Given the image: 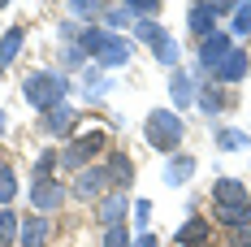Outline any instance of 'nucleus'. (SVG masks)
<instances>
[{
	"label": "nucleus",
	"instance_id": "obj_27",
	"mask_svg": "<svg viewBox=\"0 0 251 247\" xmlns=\"http://www.w3.org/2000/svg\"><path fill=\"white\" fill-rule=\"evenodd\" d=\"M52 165H56V152H44L39 165H35V182H39V178H52Z\"/></svg>",
	"mask_w": 251,
	"mask_h": 247
},
{
	"label": "nucleus",
	"instance_id": "obj_12",
	"mask_svg": "<svg viewBox=\"0 0 251 247\" xmlns=\"http://www.w3.org/2000/svg\"><path fill=\"white\" fill-rule=\"evenodd\" d=\"M108 182H117V187H126V182H134V165H130V156L126 152H108Z\"/></svg>",
	"mask_w": 251,
	"mask_h": 247
},
{
	"label": "nucleus",
	"instance_id": "obj_35",
	"mask_svg": "<svg viewBox=\"0 0 251 247\" xmlns=\"http://www.w3.org/2000/svg\"><path fill=\"white\" fill-rule=\"evenodd\" d=\"M139 247H156V239H151V234H143V239H139Z\"/></svg>",
	"mask_w": 251,
	"mask_h": 247
},
{
	"label": "nucleus",
	"instance_id": "obj_16",
	"mask_svg": "<svg viewBox=\"0 0 251 247\" xmlns=\"http://www.w3.org/2000/svg\"><path fill=\"white\" fill-rule=\"evenodd\" d=\"M18 52H22V30L13 26V30H4V39H0V70H9Z\"/></svg>",
	"mask_w": 251,
	"mask_h": 247
},
{
	"label": "nucleus",
	"instance_id": "obj_9",
	"mask_svg": "<svg viewBox=\"0 0 251 247\" xmlns=\"http://www.w3.org/2000/svg\"><path fill=\"white\" fill-rule=\"evenodd\" d=\"M243 74H247V52L229 48V56L217 65V78H221V82H243Z\"/></svg>",
	"mask_w": 251,
	"mask_h": 247
},
{
	"label": "nucleus",
	"instance_id": "obj_10",
	"mask_svg": "<svg viewBox=\"0 0 251 247\" xmlns=\"http://www.w3.org/2000/svg\"><path fill=\"white\" fill-rule=\"evenodd\" d=\"M234 204H247V187L238 178H221L217 182V208H234Z\"/></svg>",
	"mask_w": 251,
	"mask_h": 247
},
{
	"label": "nucleus",
	"instance_id": "obj_23",
	"mask_svg": "<svg viewBox=\"0 0 251 247\" xmlns=\"http://www.w3.org/2000/svg\"><path fill=\"white\" fill-rule=\"evenodd\" d=\"M18 195V182H13V169L0 165V208H9V199Z\"/></svg>",
	"mask_w": 251,
	"mask_h": 247
},
{
	"label": "nucleus",
	"instance_id": "obj_21",
	"mask_svg": "<svg viewBox=\"0 0 251 247\" xmlns=\"http://www.w3.org/2000/svg\"><path fill=\"white\" fill-rule=\"evenodd\" d=\"M217 148L243 152V148H247V135H243V130H217Z\"/></svg>",
	"mask_w": 251,
	"mask_h": 247
},
{
	"label": "nucleus",
	"instance_id": "obj_13",
	"mask_svg": "<svg viewBox=\"0 0 251 247\" xmlns=\"http://www.w3.org/2000/svg\"><path fill=\"white\" fill-rule=\"evenodd\" d=\"M48 217H26V225H22V247H44L48 243Z\"/></svg>",
	"mask_w": 251,
	"mask_h": 247
},
{
	"label": "nucleus",
	"instance_id": "obj_25",
	"mask_svg": "<svg viewBox=\"0 0 251 247\" xmlns=\"http://www.w3.org/2000/svg\"><path fill=\"white\" fill-rule=\"evenodd\" d=\"M104 247H130V234H126V225H122V221L104 230Z\"/></svg>",
	"mask_w": 251,
	"mask_h": 247
},
{
	"label": "nucleus",
	"instance_id": "obj_31",
	"mask_svg": "<svg viewBox=\"0 0 251 247\" xmlns=\"http://www.w3.org/2000/svg\"><path fill=\"white\" fill-rule=\"evenodd\" d=\"M108 22H113V26H126V22H134V18L126 13V4H122V9H113V13H108Z\"/></svg>",
	"mask_w": 251,
	"mask_h": 247
},
{
	"label": "nucleus",
	"instance_id": "obj_36",
	"mask_svg": "<svg viewBox=\"0 0 251 247\" xmlns=\"http://www.w3.org/2000/svg\"><path fill=\"white\" fill-rule=\"evenodd\" d=\"M0 130H4V113H0Z\"/></svg>",
	"mask_w": 251,
	"mask_h": 247
},
{
	"label": "nucleus",
	"instance_id": "obj_3",
	"mask_svg": "<svg viewBox=\"0 0 251 247\" xmlns=\"http://www.w3.org/2000/svg\"><path fill=\"white\" fill-rule=\"evenodd\" d=\"M148 143L160 148V152H174L182 143V122H177L174 113H165V109L148 113Z\"/></svg>",
	"mask_w": 251,
	"mask_h": 247
},
{
	"label": "nucleus",
	"instance_id": "obj_5",
	"mask_svg": "<svg viewBox=\"0 0 251 247\" xmlns=\"http://www.w3.org/2000/svg\"><path fill=\"white\" fill-rule=\"evenodd\" d=\"M134 30H139V39H143V44H151V52H156V61H160V65H177V44H174V35H165L156 22H139Z\"/></svg>",
	"mask_w": 251,
	"mask_h": 247
},
{
	"label": "nucleus",
	"instance_id": "obj_28",
	"mask_svg": "<svg viewBox=\"0 0 251 247\" xmlns=\"http://www.w3.org/2000/svg\"><path fill=\"white\" fill-rule=\"evenodd\" d=\"M96 9H104V4H96V0H74L70 4V13H78V18H91Z\"/></svg>",
	"mask_w": 251,
	"mask_h": 247
},
{
	"label": "nucleus",
	"instance_id": "obj_8",
	"mask_svg": "<svg viewBox=\"0 0 251 247\" xmlns=\"http://www.w3.org/2000/svg\"><path fill=\"white\" fill-rule=\"evenodd\" d=\"M104 182H108L104 165H96V169H82V173H78V182H74V195H78V199H91V195H100V191H104Z\"/></svg>",
	"mask_w": 251,
	"mask_h": 247
},
{
	"label": "nucleus",
	"instance_id": "obj_7",
	"mask_svg": "<svg viewBox=\"0 0 251 247\" xmlns=\"http://www.w3.org/2000/svg\"><path fill=\"white\" fill-rule=\"evenodd\" d=\"M226 56H229V39H226V35L212 30V35H203V39H200V61L208 65V70H217Z\"/></svg>",
	"mask_w": 251,
	"mask_h": 247
},
{
	"label": "nucleus",
	"instance_id": "obj_34",
	"mask_svg": "<svg viewBox=\"0 0 251 247\" xmlns=\"http://www.w3.org/2000/svg\"><path fill=\"white\" fill-rule=\"evenodd\" d=\"M148 213H151V204H148V199H139V204H134V217H139V225L148 221Z\"/></svg>",
	"mask_w": 251,
	"mask_h": 247
},
{
	"label": "nucleus",
	"instance_id": "obj_1",
	"mask_svg": "<svg viewBox=\"0 0 251 247\" xmlns=\"http://www.w3.org/2000/svg\"><path fill=\"white\" fill-rule=\"evenodd\" d=\"M82 52H91L100 65H126L130 61V44H126L122 35L100 30V26H87L82 30Z\"/></svg>",
	"mask_w": 251,
	"mask_h": 247
},
{
	"label": "nucleus",
	"instance_id": "obj_14",
	"mask_svg": "<svg viewBox=\"0 0 251 247\" xmlns=\"http://www.w3.org/2000/svg\"><path fill=\"white\" fill-rule=\"evenodd\" d=\"M186 22H191V30H195V35H212V22H217V13H212V4H191V18H186Z\"/></svg>",
	"mask_w": 251,
	"mask_h": 247
},
{
	"label": "nucleus",
	"instance_id": "obj_20",
	"mask_svg": "<svg viewBox=\"0 0 251 247\" xmlns=\"http://www.w3.org/2000/svg\"><path fill=\"white\" fill-rule=\"evenodd\" d=\"M126 13H130L134 22H139V18H143V22H151V18L160 13V0H130V4H126Z\"/></svg>",
	"mask_w": 251,
	"mask_h": 247
},
{
	"label": "nucleus",
	"instance_id": "obj_11",
	"mask_svg": "<svg viewBox=\"0 0 251 247\" xmlns=\"http://www.w3.org/2000/svg\"><path fill=\"white\" fill-rule=\"evenodd\" d=\"M174 239H177V247H200V243H208V217H191Z\"/></svg>",
	"mask_w": 251,
	"mask_h": 247
},
{
	"label": "nucleus",
	"instance_id": "obj_24",
	"mask_svg": "<svg viewBox=\"0 0 251 247\" xmlns=\"http://www.w3.org/2000/svg\"><path fill=\"white\" fill-rule=\"evenodd\" d=\"M18 234V213L13 208H0V243H9Z\"/></svg>",
	"mask_w": 251,
	"mask_h": 247
},
{
	"label": "nucleus",
	"instance_id": "obj_19",
	"mask_svg": "<svg viewBox=\"0 0 251 247\" xmlns=\"http://www.w3.org/2000/svg\"><path fill=\"white\" fill-rule=\"evenodd\" d=\"M122 213H126V195H108V199L100 204V221H108V225L122 221Z\"/></svg>",
	"mask_w": 251,
	"mask_h": 247
},
{
	"label": "nucleus",
	"instance_id": "obj_26",
	"mask_svg": "<svg viewBox=\"0 0 251 247\" xmlns=\"http://www.w3.org/2000/svg\"><path fill=\"white\" fill-rule=\"evenodd\" d=\"M234 30L251 35V4H234Z\"/></svg>",
	"mask_w": 251,
	"mask_h": 247
},
{
	"label": "nucleus",
	"instance_id": "obj_15",
	"mask_svg": "<svg viewBox=\"0 0 251 247\" xmlns=\"http://www.w3.org/2000/svg\"><path fill=\"white\" fill-rule=\"evenodd\" d=\"M191 173H195V156H174L169 169H165V182H169V187H182Z\"/></svg>",
	"mask_w": 251,
	"mask_h": 247
},
{
	"label": "nucleus",
	"instance_id": "obj_2",
	"mask_svg": "<svg viewBox=\"0 0 251 247\" xmlns=\"http://www.w3.org/2000/svg\"><path fill=\"white\" fill-rule=\"evenodd\" d=\"M22 96L35 104V109H56V104H65V78H56V74H30L22 82Z\"/></svg>",
	"mask_w": 251,
	"mask_h": 247
},
{
	"label": "nucleus",
	"instance_id": "obj_17",
	"mask_svg": "<svg viewBox=\"0 0 251 247\" xmlns=\"http://www.w3.org/2000/svg\"><path fill=\"white\" fill-rule=\"evenodd\" d=\"M74 109H70V104H56V109H48V130L52 135H65V130H70V126H74Z\"/></svg>",
	"mask_w": 251,
	"mask_h": 247
},
{
	"label": "nucleus",
	"instance_id": "obj_29",
	"mask_svg": "<svg viewBox=\"0 0 251 247\" xmlns=\"http://www.w3.org/2000/svg\"><path fill=\"white\" fill-rule=\"evenodd\" d=\"M200 104H203V113H217V109H221V96H217V91H203Z\"/></svg>",
	"mask_w": 251,
	"mask_h": 247
},
{
	"label": "nucleus",
	"instance_id": "obj_32",
	"mask_svg": "<svg viewBox=\"0 0 251 247\" xmlns=\"http://www.w3.org/2000/svg\"><path fill=\"white\" fill-rule=\"evenodd\" d=\"M234 247H251V225H243V230H234Z\"/></svg>",
	"mask_w": 251,
	"mask_h": 247
},
{
	"label": "nucleus",
	"instance_id": "obj_18",
	"mask_svg": "<svg viewBox=\"0 0 251 247\" xmlns=\"http://www.w3.org/2000/svg\"><path fill=\"white\" fill-rule=\"evenodd\" d=\"M217 217L226 225H234V230H243V225H251V204H234V208H217Z\"/></svg>",
	"mask_w": 251,
	"mask_h": 247
},
{
	"label": "nucleus",
	"instance_id": "obj_6",
	"mask_svg": "<svg viewBox=\"0 0 251 247\" xmlns=\"http://www.w3.org/2000/svg\"><path fill=\"white\" fill-rule=\"evenodd\" d=\"M65 199V187L56 182V178H39L35 187H30V204L39 208V213H48V208H56Z\"/></svg>",
	"mask_w": 251,
	"mask_h": 247
},
{
	"label": "nucleus",
	"instance_id": "obj_33",
	"mask_svg": "<svg viewBox=\"0 0 251 247\" xmlns=\"http://www.w3.org/2000/svg\"><path fill=\"white\" fill-rule=\"evenodd\" d=\"M61 56H65L70 65H78V61H82V48H74V44H65V52H61Z\"/></svg>",
	"mask_w": 251,
	"mask_h": 247
},
{
	"label": "nucleus",
	"instance_id": "obj_22",
	"mask_svg": "<svg viewBox=\"0 0 251 247\" xmlns=\"http://www.w3.org/2000/svg\"><path fill=\"white\" fill-rule=\"evenodd\" d=\"M169 91H174V104H177V109H186V104H191V78H186V74H174Z\"/></svg>",
	"mask_w": 251,
	"mask_h": 247
},
{
	"label": "nucleus",
	"instance_id": "obj_30",
	"mask_svg": "<svg viewBox=\"0 0 251 247\" xmlns=\"http://www.w3.org/2000/svg\"><path fill=\"white\" fill-rule=\"evenodd\" d=\"M104 74H87V91H91V96H100V91H108V82H100Z\"/></svg>",
	"mask_w": 251,
	"mask_h": 247
},
{
	"label": "nucleus",
	"instance_id": "obj_4",
	"mask_svg": "<svg viewBox=\"0 0 251 247\" xmlns=\"http://www.w3.org/2000/svg\"><path fill=\"white\" fill-rule=\"evenodd\" d=\"M100 148H108V135H104V130H91V135L74 139L70 148L61 152V161H65L70 169H82V165H87V161H91V156H96Z\"/></svg>",
	"mask_w": 251,
	"mask_h": 247
}]
</instances>
